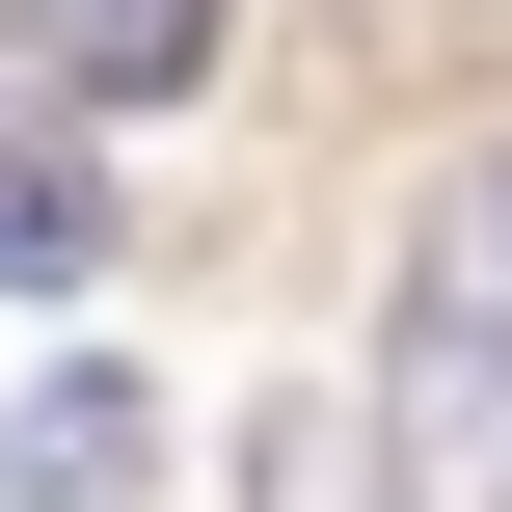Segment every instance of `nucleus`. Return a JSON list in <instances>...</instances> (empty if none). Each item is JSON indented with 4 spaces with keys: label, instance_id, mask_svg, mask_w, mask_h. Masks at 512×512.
<instances>
[{
    "label": "nucleus",
    "instance_id": "1",
    "mask_svg": "<svg viewBox=\"0 0 512 512\" xmlns=\"http://www.w3.org/2000/svg\"><path fill=\"white\" fill-rule=\"evenodd\" d=\"M378 459H405V512H512V162H459V189H432V243H405Z\"/></svg>",
    "mask_w": 512,
    "mask_h": 512
},
{
    "label": "nucleus",
    "instance_id": "2",
    "mask_svg": "<svg viewBox=\"0 0 512 512\" xmlns=\"http://www.w3.org/2000/svg\"><path fill=\"white\" fill-rule=\"evenodd\" d=\"M27 27V81H81V108H189V54L243 27V0H0Z\"/></svg>",
    "mask_w": 512,
    "mask_h": 512
},
{
    "label": "nucleus",
    "instance_id": "3",
    "mask_svg": "<svg viewBox=\"0 0 512 512\" xmlns=\"http://www.w3.org/2000/svg\"><path fill=\"white\" fill-rule=\"evenodd\" d=\"M135 459H162V405H135V378L81 351V378H54L27 432H0V512H135Z\"/></svg>",
    "mask_w": 512,
    "mask_h": 512
},
{
    "label": "nucleus",
    "instance_id": "4",
    "mask_svg": "<svg viewBox=\"0 0 512 512\" xmlns=\"http://www.w3.org/2000/svg\"><path fill=\"white\" fill-rule=\"evenodd\" d=\"M81 270H108V162L54 108H0V297H81Z\"/></svg>",
    "mask_w": 512,
    "mask_h": 512
}]
</instances>
